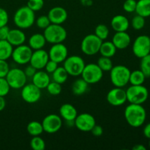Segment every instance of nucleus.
<instances>
[{
    "mask_svg": "<svg viewBox=\"0 0 150 150\" xmlns=\"http://www.w3.org/2000/svg\"><path fill=\"white\" fill-rule=\"evenodd\" d=\"M124 115L127 124L133 127L142 126L146 119V110L140 104H129L125 109Z\"/></svg>",
    "mask_w": 150,
    "mask_h": 150,
    "instance_id": "f257e3e1",
    "label": "nucleus"
},
{
    "mask_svg": "<svg viewBox=\"0 0 150 150\" xmlns=\"http://www.w3.org/2000/svg\"><path fill=\"white\" fill-rule=\"evenodd\" d=\"M13 21L19 29H29L33 26L35 22V12L32 11L27 6L20 7L15 13Z\"/></svg>",
    "mask_w": 150,
    "mask_h": 150,
    "instance_id": "f03ea898",
    "label": "nucleus"
},
{
    "mask_svg": "<svg viewBox=\"0 0 150 150\" xmlns=\"http://www.w3.org/2000/svg\"><path fill=\"white\" fill-rule=\"evenodd\" d=\"M110 79L115 87H125L129 83L130 70L125 65L113 66L110 70Z\"/></svg>",
    "mask_w": 150,
    "mask_h": 150,
    "instance_id": "7ed1b4c3",
    "label": "nucleus"
},
{
    "mask_svg": "<svg viewBox=\"0 0 150 150\" xmlns=\"http://www.w3.org/2000/svg\"><path fill=\"white\" fill-rule=\"evenodd\" d=\"M43 35L46 42L57 44L64 42L67 38V33L62 25L51 23L46 29H44Z\"/></svg>",
    "mask_w": 150,
    "mask_h": 150,
    "instance_id": "20e7f679",
    "label": "nucleus"
},
{
    "mask_svg": "<svg viewBox=\"0 0 150 150\" xmlns=\"http://www.w3.org/2000/svg\"><path fill=\"white\" fill-rule=\"evenodd\" d=\"M127 101L130 103L142 105L149 97V92L146 87L142 85H131L126 90Z\"/></svg>",
    "mask_w": 150,
    "mask_h": 150,
    "instance_id": "39448f33",
    "label": "nucleus"
},
{
    "mask_svg": "<svg viewBox=\"0 0 150 150\" xmlns=\"http://www.w3.org/2000/svg\"><path fill=\"white\" fill-rule=\"evenodd\" d=\"M63 63H64L63 67H64L69 76L73 77L81 76L86 65L84 60L80 56L78 55L67 57Z\"/></svg>",
    "mask_w": 150,
    "mask_h": 150,
    "instance_id": "423d86ee",
    "label": "nucleus"
},
{
    "mask_svg": "<svg viewBox=\"0 0 150 150\" xmlns=\"http://www.w3.org/2000/svg\"><path fill=\"white\" fill-rule=\"evenodd\" d=\"M103 40L95 34H90L83 38L81 44L82 52L87 56H93L98 54Z\"/></svg>",
    "mask_w": 150,
    "mask_h": 150,
    "instance_id": "0eeeda50",
    "label": "nucleus"
},
{
    "mask_svg": "<svg viewBox=\"0 0 150 150\" xmlns=\"http://www.w3.org/2000/svg\"><path fill=\"white\" fill-rule=\"evenodd\" d=\"M81 78L89 84H95L100 81L103 76V71L95 63L86 64L81 73Z\"/></svg>",
    "mask_w": 150,
    "mask_h": 150,
    "instance_id": "6e6552de",
    "label": "nucleus"
},
{
    "mask_svg": "<svg viewBox=\"0 0 150 150\" xmlns=\"http://www.w3.org/2000/svg\"><path fill=\"white\" fill-rule=\"evenodd\" d=\"M10 88L14 89H21L26 83V77L24 71L20 68L10 69L5 77Z\"/></svg>",
    "mask_w": 150,
    "mask_h": 150,
    "instance_id": "1a4fd4ad",
    "label": "nucleus"
},
{
    "mask_svg": "<svg viewBox=\"0 0 150 150\" xmlns=\"http://www.w3.org/2000/svg\"><path fill=\"white\" fill-rule=\"evenodd\" d=\"M133 54L138 58L150 54V38L147 35H140L137 37L133 44Z\"/></svg>",
    "mask_w": 150,
    "mask_h": 150,
    "instance_id": "9d476101",
    "label": "nucleus"
},
{
    "mask_svg": "<svg viewBox=\"0 0 150 150\" xmlns=\"http://www.w3.org/2000/svg\"><path fill=\"white\" fill-rule=\"evenodd\" d=\"M32 52L33 50L29 45L22 44L16 46V48H13L11 57L15 62L23 65L29 63Z\"/></svg>",
    "mask_w": 150,
    "mask_h": 150,
    "instance_id": "9b49d317",
    "label": "nucleus"
},
{
    "mask_svg": "<svg viewBox=\"0 0 150 150\" xmlns=\"http://www.w3.org/2000/svg\"><path fill=\"white\" fill-rule=\"evenodd\" d=\"M42 125L45 133L53 134L57 133L61 129L62 126V119L57 114H48L43 119Z\"/></svg>",
    "mask_w": 150,
    "mask_h": 150,
    "instance_id": "f8f14e48",
    "label": "nucleus"
},
{
    "mask_svg": "<svg viewBox=\"0 0 150 150\" xmlns=\"http://www.w3.org/2000/svg\"><path fill=\"white\" fill-rule=\"evenodd\" d=\"M22 99L27 103H35L38 102L41 98V89L38 86H35L34 83L25 84L21 88Z\"/></svg>",
    "mask_w": 150,
    "mask_h": 150,
    "instance_id": "ddd939ff",
    "label": "nucleus"
},
{
    "mask_svg": "<svg viewBox=\"0 0 150 150\" xmlns=\"http://www.w3.org/2000/svg\"><path fill=\"white\" fill-rule=\"evenodd\" d=\"M74 123L76 128L82 132H90L96 125L95 117L88 113L78 114L75 119Z\"/></svg>",
    "mask_w": 150,
    "mask_h": 150,
    "instance_id": "4468645a",
    "label": "nucleus"
},
{
    "mask_svg": "<svg viewBox=\"0 0 150 150\" xmlns=\"http://www.w3.org/2000/svg\"><path fill=\"white\" fill-rule=\"evenodd\" d=\"M107 102L113 106H120L127 102L126 90L122 87H115L108 92Z\"/></svg>",
    "mask_w": 150,
    "mask_h": 150,
    "instance_id": "2eb2a0df",
    "label": "nucleus"
},
{
    "mask_svg": "<svg viewBox=\"0 0 150 150\" xmlns=\"http://www.w3.org/2000/svg\"><path fill=\"white\" fill-rule=\"evenodd\" d=\"M48 53L50 59L56 62L58 64L62 63L68 57V50L62 42L53 44Z\"/></svg>",
    "mask_w": 150,
    "mask_h": 150,
    "instance_id": "dca6fc26",
    "label": "nucleus"
},
{
    "mask_svg": "<svg viewBox=\"0 0 150 150\" xmlns=\"http://www.w3.org/2000/svg\"><path fill=\"white\" fill-rule=\"evenodd\" d=\"M49 59L48 53L42 48L33 51L29 63L38 70H42Z\"/></svg>",
    "mask_w": 150,
    "mask_h": 150,
    "instance_id": "f3484780",
    "label": "nucleus"
},
{
    "mask_svg": "<svg viewBox=\"0 0 150 150\" xmlns=\"http://www.w3.org/2000/svg\"><path fill=\"white\" fill-rule=\"evenodd\" d=\"M48 17L51 23L62 25L67 19V12L62 7H54L48 11Z\"/></svg>",
    "mask_w": 150,
    "mask_h": 150,
    "instance_id": "a211bd4d",
    "label": "nucleus"
},
{
    "mask_svg": "<svg viewBox=\"0 0 150 150\" xmlns=\"http://www.w3.org/2000/svg\"><path fill=\"white\" fill-rule=\"evenodd\" d=\"M111 42L117 49H125L131 42V38L126 32H117L114 35Z\"/></svg>",
    "mask_w": 150,
    "mask_h": 150,
    "instance_id": "6ab92c4d",
    "label": "nucleus"
},
{
    "mask_svg": "<svg viewBox=\"0 0 150 150\" xmlns=\"http://www.w3.org/2000/svg\"><path fill=\"white\" fill-rule=\"evenodd\" d=\"M32 79V83H34L35 86H38L40 89H46L48 83L51 82L49 74L47 72L43 71L42 70H37Z\"/></svg>",
    "mask_w": 150,
    "mask_h": 150,
    "instance_id": "aec40b11",
    "label": "nucleus"
},
{
    "mask_svg": "<svg viewBox=\"0 0 150 150\" xmlns=\"http://www.w3.org/2000/svg\"><path fill=\"white\" fill-rule=\"evenodd\" d=\"M111 26L116 32H126L130 26V21L126 16L117 15L111 19Z\"/></svg>",
    "mask_w": 150,
    "mask_h": 150,
    "instance_id": "412c9836",
    "label": "nucleus"
},
{
    "mask_svg": "<svg viewBox=\"0 0 150 150\" xmlns=\"http://www.w3.org/2000/svg\"><path fill=\"white\" fill-rule=\"evenodd\" d=\"M7 40L13 46H18L22 44H24L25 41H26V35L19 28L18 29H10Z\"/></svg>",
    "mask_w": 150,
    "mask_h": 150,
    "instance_id": "4be33fe9",
    "label": "nucleus"
},
{
    "mask_svg": "<svg viewBox=\"0 0 150 150\" xmlns=\"http://www.w3.org/2000/svg\"><path fill=\"white\" fill-rule=\"evenodd\" d=\"M78 115V111L72 104L64 103L59 108V116L64 121H74Z\"/></svg>",
    "mask_w": 150,
    "mask_h": 150,
    "instance_id": "5701e85b",
    "label": "nucleus"
},
{
    "mask_svg": "<svg viewBox=\"0 0 150 150\" xmlns=\"http://www.w3.org/2000/svg\"><path fill=\"white\" fill-rule=\"evenodd\" d=\"M46 40L43 35L40 33H36L32 35L29 39V46L33 51L42 49L46 43Z\"/></svg>",
    "mask_w": 150,
    "mask_h": 150,
    "instance_id": "b1692460",
    "label": "nucleus"
},
{
    "mask_svg": "<svg viewBox=\"0 0 150 150\" xmlns=\"http://www.w3.org/2000/svg\"><path fill=\"white\" fill-rule=\"evenodd\" d=\"M117 50V48L111 41H103L100 48L99 53L103 57L111 58L116 54Z\"/></svg>",
    "mask_w": 150,
    "mask_h": 150,
    "instance_id": "393cba45",
    "label": "nucleus"
},
{
    "mask_svg": "<svg viewBox=\"0 0 150 150\" xmlns=\"http://www.w3.org/2000/svg\"><path fill=\"white\" fill-rule=\"evenodd\" d=\"M89 83L83 79H78L72 84V92L75 95H82L88 90Z\"/></svg>",
    "mask_w": 150,
    "mask_h": 150,
    "instance_id": "a878e982",
    "label": "nucleus"
},
{
    "mask_svg": "<svg viewBox=\"0 0 150 150\" xmlns=\"http://www.w3.org/2000/svg\"><path fill=\"white\" fill-rule=\"evenodd\" d=\"M136 13L144 18L150 16V0H139L136 4Z\"/></svg>",
    "mask_w": 150,
    "mask_h": 150,
    "instance_id": "bb28decb",
    "label": "nucleus"
},
{
    "mask_svg": "<svg viewBox=\"0 0 150 150\" xmlns=\"http://www.w3.org/2000/svg\"><path fill=\"white\" fill-rule=\"evenodd\" d=\"M13 46L7 40H0V59L7 60L11 57Z\"/></svg>",
    "mask_w": 150,
    "mask_h": 150,
    "instance_id": "cd10ccee",
    "label": "nucleus"
},
{
    "mask_svg": "<svg viewBox=\"0 0 150 150\" xmlns=\"http://www.w3.org/2000/svg\"><path fill=\"white\" fill-rule=\"evenodd\" d=\"M51 75H52L53 81L60 84L65 83L69 76L68 73L64 67H58Z\"/></svg>",
    "mask_w": 150,
    "mask_h": 150,
    "instance_id": "c85d7f7f",
    "label": "nucleus"
},
{
    "mask_svg": "<svg viewBox=\"0 0 150 150\" xmlns=\"http://www.w3.org/2000/svg\"><path fill=\"white\" fill-rule=\"evenodd\" d=\"M26 130H27L28 133L32 136H40L44 131L42 122H40L38 121L30 122L27 125Z\"/></svg>",
    "mask_w": 150,
    "mask_h": 150,
    "instance_id": "c756f323",
    "label": "nucleus"
},
{
    "mask_svg": "<svg viewBox=\"0 0 150 150\" xmlns=\"http://www.w3.org/2000/svg\"><path fill=\"white\" fill-rule=\"evenodd\" d=\"M146 79V76L141 70H136L130 72L129 83L131 85H142L144 84Z\"/></svg>",
    "mask_w": 150,
    "mask_h": 150,
    "instance_id": "7c9ffc66",
    "label": "nucleus"
},
{
    "mask_svg": "<svg viewBox=\"0 0 150 150\" xmlns=\"http://www.w3.org/2000/svg\"><path fill=\"white\" fill-rule=\"evenodd\" d=\"M97 64L103 72H109L113 67V63L111 58L103 56L98 59Z\"/></svg>",
    "mask_w": 150,
    "mask_h": 150,
    "instance_id": "2f4dec72",
    "label": "nucleus"
},
{
    "mask_svg": "<svg viewBox=\"0 0 150 150\" xmlns=\"http://www.w3.org/2000/svg\"><path fill=\"white\" fill-rule=\"evenodd\" d=\"M95 35L97 37L102 40L103 41L105 40L109 35V29L105 24H99L95 27Z\"/></svg>",
    "mask_w": 150,
    "mask_h": 150,
    "instance_id": "473e14b6",
    "label": "nucleus"
},
{
    "mask_svg": "<svg viewBox=\"0 0 150 150\" xmlns=\"http://www.w3.org/2000/svg\"><path fill=\"white\" fill-rule=\"evenodd\" d=\"M140 70L143 72L146 78L150 77V54L141 59Z\"/></svg>",
    "mask_w": 150,
    "mask_h": 150,
    "instance_id": "72a5a7b5",
    "label": "nucleus"
},
{
    "mask_svg": "<svg viewBox=\"0 0 150 150\" xmlns=\"http://www.w3.org/2000/svg\"><path fill=\"white\" fill-rule=\"evenodd\" d=\"M30 146L33 150H44L45 148V142L40 136H33L30 141Z\"/></svg>",
    "mask_w": 150,
    "mask_h": 150,
    "instance_id": "f704fd0d",
    "label": "nucleus"
},
{
    "mask_svg": "<svg viewBox=\"0 0 150 150\" xmlns=\"http://www.w3.org/2000/svg\"><path fill=\"white\" fill-rule=\"evenodd\" d=\"M46 89L51 95L57 96V95H59L61 93L62 90V84L53 81H51L48 83Z\"/></svg>",
    "mask_w": 150,
    "mask_h": 150,
    "instance_id": "c9c22d12",
    "label": "nucleus"
},
{
    "mask_svg": "<svg viewBox=\"0 0 150 150\" xmlns=\"http://www.w3.org/2000/svg\"><path fill=\"white\" fill-rule=\"evenodd\" d=\"M131 25L135 30H141L145 26V18L139 15H136L132 18Z\"/></svg>",
    "mask_w": 150,
    "mask_h": 150,
    "instance_id": "e433bc0d",
    "label": "nucleus"
},
{
    "mask_svg": "<svg viewBox=\"0 0 150 150\" xmlns=\"http://www.w3.org/2000/svg\"><path fill=\"white\" fill-rule=\"evenodd\" d=\"M26 6L35 13L43 7L44 0H28Z\"/></svg>",
    "mask_w": 150,
    "mask_h": 150,
    "instance_id": "4c0bfd02",
    "label": "nucleus"
},
{
    "mask_svg": "<svg viewBox=\"0 0 150 150\" xmlns=\"http://www.w3.org/2000/svg\"><path fill=\"white\" fill-rule=\"evenodd\" d=\"M35 23L36 26H38L39 29H45L51 24V21H50L49 18H48V16H41L37 18L35 21Z\"/></svg>",
    "mask_w": 150,
    "mask_h": 150,
    "instance_id": "58836bf2",
    "label": "nucleus"
},
{
    "mask_svg": "<svg viewBox=\"0 0 150 150\" xmlns=\"http://www.w3.org/2000/svg\"><path fill=\"white\" fill-rule=\"evenodd\" d=\"M10 86L5 78H0V96L5 97L10 92Z\"/></svg>",
    "mask_w": 150,
    "mask_h": 150,
    "instance_id": "ea45409f",
    "label": "nucleus"
},
{
    "mask_svg": "<svg viewBox=\"0 0 150 150\" xmlns=\"http://www.w3.org/2000/svg\"><path fill=\"white\" fill-rule=\"evenodd\" d=\"M136 4L137 1L136 0H125L123 4V9L126 13H128L136 12Z\"/></svg>",
    "mask_w": 150,
    "mask_h": 150,
    "instance_id": "a19ab883",
    "label": "nucleus"
},
{
    "mask_svg": "<svg viewBox=\"0 0 150 150\" xmlns=\"http://www.w3.org/2000/svg\"><path fill=\"white\" fill-rule=\"evenodd\" d=\"M10 69L7 60L0 59V78H5Z\"/></svg>",
    "mask_w": 150,
    "mask_h": 150,
    "instance_id": "79ce46f5",
    "label": "nucleus"
},
{
    "mask_svg": "<svg viewBox=\"0 0 150 150\" xmlns=\"http://www.w3.org/2000/svg\"><path fill=\"white\" fill-rule=\"evenodd\" d=\"M58 67V63L53 61V60L49 59L48 62L46 63V64H45L44 69L45 70V72H47L48 74H52V73L57 70V68Z\"/></svg>",
    "mask_w": 150,
    "mask_h": 150,
    "instance_id": "37998d69",
    "label": "nucleus"
},
{
    "mask_svg": "<svg viewBox=\"0 0 150 150\" xmlns=\"http://www.w3.org/2000/svg\"><path fill=\"white\" fill-rule=\"evenodd\" d=\"M9 20L8 13L4 9L0 7V27L7 24Z\"/></svg>",
    "mask_w": 150,
    "mask_h": 150,
    "instance_id": "c03bdc74",
    "label": "nucleus"
},
{
    "mask_svg": "<svg viewBox=\"0 0 150 150\" xmlns=\"http://www.w3.org/2000/svg\"><path fill=\"white\" fill-rule=\"evenodd\" d=\"M10 30V28H9L7 25L0 27V40H7Z\"/></svg>",
    "mask_w": 150,
    "mask_h": 150,
    "instance_id": "a18cd8bd",
    "label": "nucleus"
},
{
    "mask_svg": "<svg viewBox=\"0 0 150 150\" xmlns=\"http://www.w3.org/2000/svg\"><path fill=\"white\" fill-rule=\"evenodd\" d=\"M91 133L93 136H97V137H99V136H102L103 133V128L102 127V126L98 125H95L93 127V128L91 130Z\"/></svg>",
    "mask_w": 150,
    "mask_h": 150,
    "instance_id": "49530a36",
    "label": "nucleus"
},
{
    "mask_svg": "<svg viewBox=\"0 0 150 150\" xmlns=\"http://www.w3.org/2000/svg\"><path fill=\"white\" fill-rule=\"evenodd\" d=\"M37 70H37V69H35L33 66H32L31 64H29V66H27V67L25 68V70H23V71H24L26 77L32 78L33 77L34 75H35V73L37 72Z\"/></svg>",
    "mask_w": 150,
    "mask_h": 150,
    "instance_id": "de8ad7c7",
    "label": "nucleus"
},
{
    "mask_svg": "<svg viewBox=\"0 0 150 150\" xmlns=\"http://www.w3.org/2000/svg\"><path fill=\"white\" fill-rule=\"evenodd\" d=\"M143 133L146 139H150V123H149V124H147L145 126L144 128Z\"/></svg>",
    "mask_w": 150,
    "mask_h": 150,
    "instance_id": "09e8293b",
    "label": "nucleus"
},
{
    "mask_svg": "<svg viewBox=\"0 0 150 150\" xmlns=\"http://www.w3.org/2000/svg\"><path fill=\"white\" fill-rule=\"evenodd\" d=\"M6 106V100L4 97L0 96V111H3Z\"/></svg>",
    "mask_w": 150,
    "mask_h": 150,
    "instance_id": "8fccbe9b",
    "label": "nucleus"
},
{
    "mask_svg": "<svg viewBox=\"0 0 150 150\" xmlns=\"http://www.w3.org/2000/svg\"><path fill=\"white\" fill-rule=\"evenodd\" d=\"M133 150H146V148L143 144H136L133 147Z\"/></svg>",
    "mask_w": 150,
    "mask_h": 150,
    "instance_id": "3c124183",
    "label": "nucleus"
},
{
    "mask_svg": "<svg viewBox=\"0 0 150 150\" xmlns=\"http://www.w3.org/2000/svg\"><path fill=\"white\" fill-rule=\"evenodd\" d=\"M149 147H150V139H149Z\"/></svg>",
    "mask_w": 150,
    "mask_h": 150,
    "instance_id": "603ef678",
    "label": "nucleus"
},
{
    "mask_svg": "<svg viewBox=\"0 0 150 150\" xmlns=\"http://www.w3.org/2000/svg\"><path fill=\"white\" fill-rule=\"evenodd\" d=\"M149 38H150V36H149Z\"/></svg>",
    "mask_w": 150,
    "mask_h": 150,
    "instance_id": "864d4df0",
    "label": "nucleus"
}]
</instances>
